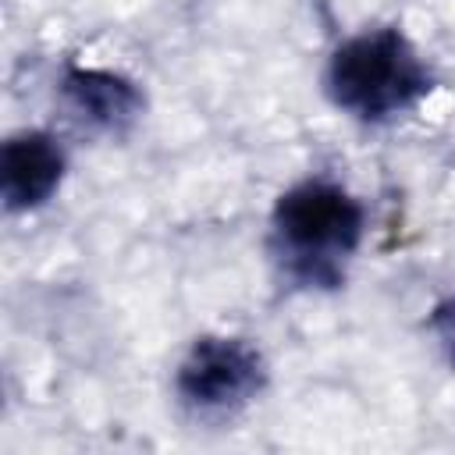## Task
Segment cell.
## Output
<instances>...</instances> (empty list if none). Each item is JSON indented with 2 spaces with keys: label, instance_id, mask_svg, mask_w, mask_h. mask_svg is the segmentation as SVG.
<instances>
[{
  "label": "cell",
  "instance_id": "1",
  "mask_svg": "<svg viewBox=\"0 0 455 455\" xmlns=\"http://www.w3.org/2000/svg\"><path fill=\"white\" fill-rule=\"evenodd\" d=\"M366 203L331 174H306L281 188L267 217L274 274L299 291H334L348 281L366 242Z\"/></svg>",
  "mask_w": 455,
  "mask_h": 455
},
{
  "label": "cell",
  "instance_id": "2",
  "mask_svg": "<svg viewBox=\"0 0 455 455\" xmlns=\"http://www.w3.org/2000/svg\"><path fill=\"white\" fill-rule=\"evenodd\" d=\"M320 89L341 117L363 128H387L430 100L437 75L402 25H366L334 43Z\"/></svg>",
  "mask_w": 455,
  "mask_h": 455
},
{
  "label": "cell",
  "instance_id": "3",
  "mask_svg": "<svg viewBox=\"0 0 455 455\" xmlns=\"http://www.w3.org/2000/svg\"><path fill=\"white\" fill-rule=\"evenodd\" d=\"M270 384L263 348L245 334L210 331L181 352L171 391L178 409L196 423H231L252 409Z\"/></svg>",
  "mask_w": 455,
  "mask_h": 455
},
{
  "label": "cell",
  "instance_id": "4",
  "mask_svg": "<svg viewBox=\"0 0 455 455\" xmlns=\"http://www.w3.org/2000/svg\"><path fill=\"white\" fill-rule=\"evenodd\" d=\"M57 103L85 132L121 139L146 114V92L135 78L114 68L64 64L57 78Z\"/></svg>",
  "mask_w": 455,
  "mask_h": 455
},
{
  "label": "cell",
  "instance_id": "5",
  "mask_svg": "<svg viewBox=\"0 0 455 455\" xmlns=\"http://www.w3.org/2000/svg\"><path fill=\"white\" fill-rule=\"evenodd\" d=\"M68 146L50 128H18L0 146V199L11 217H25L57 199L68 178Z\"/></svg>",
  "mask_w": 455,
  "mask_h": 455
},
{
  "label": "cell",
  "instance_id": "6",
  "mask_svg": "<svg viewBox=\"0 0 455 455\" xmlns=\"http://www.w3.org/2000/svg\"><path fill=\"white\" fill-rule=\"evenodd\" d=\"M427 331H430V338H434L441 359H444L448 370L455 373V295H448V299H441V302L430 306V313H427Z\"/></svg>",
  "mask_w": 455,
  "mask_h": 455
}]
</instances>
